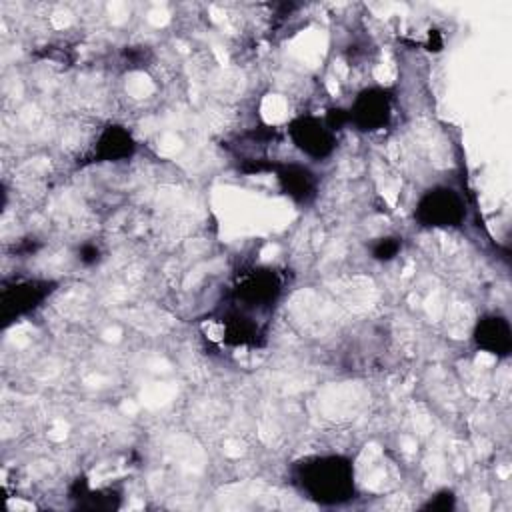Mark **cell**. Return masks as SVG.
Segmentation results:
<instances>
[{"mask_svg": "<svg viewBox=\"0 0 512 512\" xmlns=\"http://www.w3.org/2000/svg\"><path fill=\"white\" fill-rule=\"evenodd\" d=\"M294 486L322 506H338L354 498V464L342 454L308 456L292 468Z\"/></svg>", "mask_w": 512, "mask_h": 512, "instance_id": "1", "label": "cell"}, {"mask_svg": "<svg viewBox=\"0 0 512 512\" xmlns=\"http://www.w3.org/2000/svg\"><path fill=\"white\" fill-rule=\"evenodd\" d=\"M414 218L424 228H434V230L458 228L466 218V204L454 188L434 186L418 198L414 208Z\"/></svg>", "mask_w": 512, "mask_h": 512, "instance_id": "2", "label": "cell"}, {"mask_svg": "<svg viewBox=\"0 0 512 512\" xmlns=\"http://www.w3.org/2000/svg\"><path fill=\"white\" fill-rule=\"evenodd\" d=\"M392 118V94L384 86H368L348 108V124L360 132H378Z\"/></svg>", "mask_w": 512, "mask_h": 512, "instance_id": "3", "label": "cell"}, {"mask_svg": "<svg viewBox=\"0 0 512 512\" xmlns=\"http://www.w3.org/2000/svg\"><path fill=\"white\" fill-rule=\"evenodd\" d=\"M292 144L312 160L328 158L336 148V132L326 124L324 118L302 114L288 126Z\"/></svg>", "mask_w": 512, "mask_h": 512, "instance_id": "4", "label": "cell"}, {"mask_svg": "<svg viewBox=\"0 0 512 512\" xmlns=\"http://www.w3.org/2000/svg\"><path fill=\"white\" fill-rule=\"evenodd\" d=\"M472 340L478 350L496 358H506L512 350V326L498 312L482 314L472 330Z\"/></svg>", "mask_w": 512, "mask_h": 512, "instance_id": "5", "label": "cell"}, {"mask_svg": "<svg viewBox=\"0 0 512 512\" xmlns=\"http://www.w3.org/2000/svg\"><path fill=\"white\" fill-rule=\"evenodd\" d=\"M52 292L46 280H22L2 290V318L10 322L22 314L32 312Z\"/></svg>", "mask_w": 512, "mask_h": 512, "instance_id": "6", "label": "cell"}, {"mask_svg": "<svg viewBox=\"0 0 512 512\" xmlns=\"http://www.w3.org/2000/svg\"><path fill=\"white\" fill-rule=\"evenodd\" d=\"M136 142L132 134L124 126L110 124L102 128V132L96 138L92 158L96 162H120L134 154Z\"/></svg>", "mask_w": 512, "mask_h": 512, "instance_id": "7", "label": "cell"}, {"mask_svg": "<svg viewBox=\"0 0 512 512\" xmlns=\"http://www.w3.org/2000/svg\"><path fill=\"white\" fill-rule=\"evenodd\" d=\"M276 178H278L284 194H288L296 202H310L318 188L316 174L308 166L296 164V162L284 164L276 172Z\"/></svg>", "mask_w": 512, "mask_h": 512, "instance_id": "8", "label": "cell"}, {"mask_svg": "<svg viewBox=\"0 0 512 512\" xmlns=\"http://www.w3.org/2000/svg\"><path fill=\"white\" fill-rule=\"evenodd\" d=\"M400 246H402L400 238H394V236L378 238L376 244L372 246V258L380 260V262H388L400 252Z\"/></svg>", "mask_w": 512, "mask_h": 512, "instance_id": "9", "label": "cell"}, {"mask_svg": "<svg viewBox=\"0 0 512 512\" xmlns=\"http://www.w3.org/2000/svg\"><path fill=\"white\" fill-rule=\"evenodd\" d=\"M424 508H430V510H450V508H454V494L450 490H442V492L434 494L424 504Z\"/></svg>", "mask_w": 512, "mask_h": 512, "instance_id": "10", "label": "cell"}, {"mask_svg": "<svg viewBox=\"0 0 512 512\" xmlns=\"http://www.w3.org/2000/svg\"><path fill=\"white\" fill-rule=\"evenodd\" d=\"M80 260H82L84 264H94V262L98 260V248H96L94 244L82 246V250H80Z\"/></svg>", "mask_w": 512, "mask_h": 512, "instance_id": "11", "label": "cell"}]
</instances>
